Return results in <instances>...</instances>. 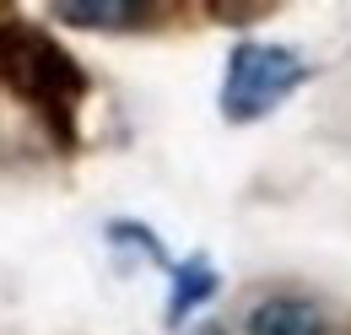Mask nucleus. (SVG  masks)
I'll use <instances>...</instances> for the list:
<instances>
[{"instance_id":"nucleus-1","label":"nucleus","mask_w":351,"mask_h":335,"mask_svg":"<svg viewBox=\"0 0 351 335\" xmlns=\"http://www.w3.org/2000/svg\"><path fill=\"white\" fill-rule=\"evenodd\" d=\"M298 82H303L298 49H287V43H238L227 54L221 114L227 119H260L265 108H276Z\"/></svg>"},{"instance_id":"nucleus-2","label":"nucleus","mask_w":351,"mask_h":335,"mask_svg":"<svg viewBox=\"0 0 351 335\" xmlns=\"http://www.w3.org/2000/svg\"><path fill=\"white\" fill-rule=\"evenodd\" d=\"M249 335H324V314L308 297H270L249 314Z\"/></svg>"},{"instance_id":"nucleus-3","label":"nucleus","mask_w":351,"mask_h":335,"mask_svg":"<svg viewBox=\"0 0 351 335\" xmlns=\"http://www.w3.org/2000/svg\"><path fill=\"white\" fill-rule=\"evenodd\" d=\"M217 292V276H211V265L206 259H195V265H184L178 270V281H173V308H168V325H178L200 297H211Z\"/></svg>"},{"instance_id":"nucleus-4","label":"nucleus","mask_w":351,"mask_h":335,"mask_svg":"<svg viewBox=\"0 0 351 335\" xmlns=\"http://www.w3.org/2000/svg\"><path fill=\"white\" fill-rule=\"evenodd\" d=\"M54 16L60 22H76V27H130L146 11L141 5H60Z\"/></svg>"},{"instance_id":"nucleus-5","label":"nucleus","mask_w":351,"mask_h":335,"mask_svg":"<svg viewBox=\"0 0 351 335\" xmlns=\"http://www.w3.org/2000/svg\"><path fill=\"white\" fill-rule=\"evenodd\" d=\"M108 238H114V244H141L152 259H162V265H168V249H162V244H157L146 227H135V222H114V227H108Z\"/></svg>"},{"instance_id":"nucleus-6","label":"nucleus","mask_w":351,"mask_h":335,"mask_svg":"<svg viewBox=\"0 0 351 335\" xmlns=\"http://www.w3.org/2000/svg\"><path fill=\"white\" fill-rule=\"evenodd\" d=\"M195 335H227V325H200Z\"/></svg>"}]
</instances>
